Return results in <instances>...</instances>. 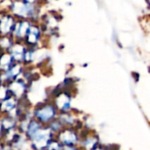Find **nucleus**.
<instances>
[{
    "label": "nucleus",
    "mask_w": 150,
    "mask_h": 150,
    "mask_svg": "<svg viewBox=\"0 0 150 150\" xmlns=\"http://www.w3.org/2000/svg\"><path fill=\"white\" fill-rule=\"evenodd\" d=\"M26 37V42L29 43V44H35L38 40H39V37H40V30L37 26H34V25H31L29 26V29H28V32L25 35Z\"/></svg>",
    "instance_id": "nucleus-4"
},
{
    "label": "nucleus",
    "mask_w": 150,
    "mask_h": 150,
    "mask_svg": "<svg viewBox=\"0 0 150 150\" xmlns=\"http://www.w3.org/2000/svg\"><path fill=\"white\" fill-rule=\"evenodd\" d=\"M11 48V56L13 60H17V61L24 60L25 51V47H23V45L16 44Z\"/></svg>",
    "instance_id": "nucleus-5"
},
{
    "label": "nucleus",
    "mask_w": 150,
    "mask_h": 150,
    "mask_svg": "<svg viewBox=\"0 0 150 150\" xmlns=\"http://www.w3.org/2000/svg\"><path fill=\"white\" fill-rule=\"evenodd\" d=\"M15 23L11 16H4L0 21V32L3 35H7L13 31Z\"/></svg>",
    "instance_id": "nucleus-2"
},
{
    "label": "nucleus",
    "mask_w": 150,
    "mask_h": 150,
    "mask_svg": "<svg viewBox=\"0 0 150 150\" xmlns=\"http://www.w3.org/2000/svg\"><path fill=\"white\" fill-rule=\"evenodd\" d=\"M29 26H30V23L27 21H22V22H18V23L15 24L14 28H13L15 36L20 37V38L25 37V35L28 32Z\"/></svg>",
    "instance_id": "nucleus-3"
},
{
    "label": "nucleus",
    "mask_w": 150,
    "mask_h": 150,
    "mask_svg": "<svg viewBox=\"0 0 150 150\" xmlns=\"http://www.w3.org/2000/svg\"><path fill=\"white\" fill-rule=\"evenodd\" d=\"M12 61H13V58H12L11 54H4V55H2L1 58H0V68L2 69L8 70V69L10 68Z\"/></svg>",
    "instance_id": "nucleus-6"
},
{
    "label": "nucleus",
    "mask_w": 150,
    "mask_h": 150,
    "mask_svg": "<svg viewBox=\"0 0 150 150\" xmlns=\"http://www.w3.org/2000/svg\"><path fill=\"white\" fill-rule=\"evenodd\" d=\"M12 11L15 15L22 18L31 17L33 13V7L30 3L26 2H15L12 5Z\"/></svg>",
    "instance_id": "nucleus-1"
},
{
    "label": "nucleus",
    "mask_w": 150,
    "mask_h": 150,
    "mask_svg": "<svg viewBox=\"0 0 150 150\" xmlns=\"http://www.w3.org/2000/svg\"><path fill=\"white\" fill-rule=\"evenodd\" d=\"M24 1L26 2V3H30V4H31V3H33L35 0H24Z\"/></svg>",
    "instance_id": "nucleus-8"
},
{
    "label": "nucleus",
    "mask_w": 150,
    "mask_h": 150,
    "mask_svg": "<svg viewBox=\"0 0 150 150\" xmlns=\"http://www.w3.org/2000/svg\"><path fill=\"white\" fill-rule=\"evenodd\" d=\"M0 45H1V47H2L3 48L7 49V48H11V47L12 43H11V40H10L9 38L4 37V38L1 39V40H0Z\"/></svg>",
    "instance_id": "nucleus-7"
}]
</instances>
